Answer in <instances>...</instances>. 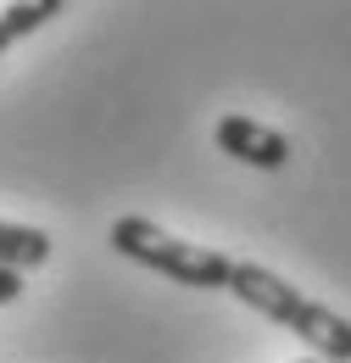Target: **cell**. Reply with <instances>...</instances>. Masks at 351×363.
Returning <instances> with one entry per match:
<instances>
[{"label":"cell","instance_id":"obj_3","mask_svg":"<svg viewBox=\"0 0 351 363\" xmlns=\"http://www.w3.org/2000/svg\"><path fill=\"white\" fill-rule=\"evenodd\" d=\"M212 140H218V151H229L234 162L263 168V174H273V168H284V162H290V140L279 135V129H267V123H257V118H246V112L218 118Z\"/></svg>","mask_w":351,"mask_h":363},{"label":"cell","instance_id":"obj_2","mask_svg":"<svg viewBox=\"0 0 351 363\" xmlns=\"http://www.w3.org/2000/svg\"><path fill=\"white\" fill-rule=\"evenodd\" d=\"M112 252L168 274L173 285H190V291H229V279H234V257H223L201 240H178V235H168L162 224H151L139 213L112 224Z\"/></svg>","mask_w":351,"mask_h":363},{"label":"cell","instance_id":"obj_6","mask_svg":"<svg viewBox=\"0 0 351 363\" xmlns=\"http://www.w3.org/2000/svg\"><path fill=\"white\" fill-rule=\"evenodd\" d=\"M17 296H23V274H17V269H0V308L17 302Z\"/></svg>","mask_w":351,"mask_h":363},{"label":"cell","instance_id":"obj_5","mask_svg":"<svg viewBox=\"0 0 351 363\" xmlns=\"http://www.w3.org/2000/svg\"><path fill=\"white\" fill-rule=\"evenodd\" d=\"M50 17H62V0H23V6H6V11H0V56L17 45L23 34H34L40 23H50Z\"/></svg>","mask_w":351,"mask_h":363},{"label":"cell","instance_id":"obj_7","mask_svg":"<svg viewBox=\"0 0 351 363\" xmlns=\"http://www.w3.org/2000/svg\"><path fill=\"white\" fill-rule=\"evenodd\" d=\"M307 363H318V358H307Z\"/></svg>","mask_w":351,"mask_h":363},{"label":"cell","instance_id":"obj_4","mask_svg":"<svg viewBox=\"0 0 351 363\" xmlns=\"http://www.w3.org/2000/svg\"><path fill=\"white\" fill-rule=\"evenodd\" d=\"M45 257H50V235L34 224H6L0 218V269H17V274H28V269H40Z\"/></svg>","mask_w":351,"mask_h":363},{"label":"cell","instance_id":"obj_1","mask_svg":"<svg viewBox=\"0 0 351 363\" xmlns=\"http://www.w3.org/2000/svg\"><path fill=\"white\" fill-rule=\"evenodd\" d=\"M229 291H234L251 313H263V318H273V324H284L290 335H301L318 363H351V318H340L335 308L301 296L290 279H279L273 269H263V263H234Z\"/></svg>","mask_w":351,"mask_h":363}]
</instances>
